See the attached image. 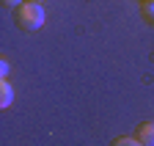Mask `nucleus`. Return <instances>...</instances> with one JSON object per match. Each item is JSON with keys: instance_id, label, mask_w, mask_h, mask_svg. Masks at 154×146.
Instances as JSON below:
<instances>
[{"instance_id": "1", "label": "nucleus", "mask_w": 154, "mask_h": 146, "mask_svg": "<svg viewBox=\"0 0 154 146\" xmlns=\"http://www.w3.org/2000/svg\"><path fill=\"white\" fill-rule=\"evenodd\" d=\"M17 11V25L22 28V30H38L44 25V6L42 3H33V0H28V3H22Z\"/></svg>"}, {"instance_id": "2", "label": "nucleus", "mask_w": 154, "mask_h": 146, "mask_svg": "<svg viewBox=\"0 0 154 146\" xmlns=\"http://www.w3.org/2000/svg\"><path fill=\"white\" fill-rule=\"evenodd\" d=\"M135 138L143 146H154V121H143L138 130H135Z\"/></svg>"}, {"instance_id": "3", "label": "nucleus", "mask_w": 154, "mask_h": 146, "mask_svg": "<svg viewBox=\"0 0 154 146\" xmlns=\"http://www.w3.org/2000/svg\"><path fill=\"white\" fill-rule=\"evenodd\" d=\"M11 102H14V88L6 77H0V110L11 107Z\"/></svg>"}, {"instance_id": "4", "label": "nucleus", "mask_w": 154, "mask_h": 146, "mask_svg": "<svg viewBox=\"0 0 154 146\" xmlns=\"http://www.w3.org/2000/svg\"><path fill=\"white\" fill-rule=\"evenodd\" d=\"M110 146H143V143L135 138V135H121V138H116Z\"/></svg>"}, {"instance_id": "5", "label": "nucleus", "mask_w": 154, "mask_h": 146, "mask_svg": "<svg viewBox=\"0 0 154 146\" xmlns=\"http://www.w3.org/2000/svg\"><path fill=\"white\" fill-rule=\"evenodd\" d=\"M140 14H143V20L154 22V0H143V6H140Z\"/></svg>"}, {"instance_id": "6", "label": "nucleus", "mask_w": 154, "mask_h": 146, "mask_svg": "<svg viewBox=\"0 0 154 146\" xmlns=\"http://www.w3.org/2000/svg\"><path fill=\"white\" fill-rule=\"evenodd\" d=\"M6 75H8V61L0 58V77H6Z\"/></svg>"}, {"instance_id": "7", "label": "nucleus", "mask_w": 154, "mask_h": 146, "mask_svg": "<svg viewBox=\"0 0 154 146\" xmlns=\"http://www.w3.org/2000/svg\"><path fill=\"white\" fill-rule=\"evenodd\" d=\"M3 6H8V8H19V6H22V0H3Z\"/></svg>"}, {"instance_id": "8", "label": "nucleus", "mask_w": 154, "mask_h": 146, "mask_svg": "<svg viewBox=\"0 0 154 146\" xmlns=\"http://www.w3.org/2000/svg\"><path fill=\"white\" fill-rule=\"evenodd\" d=\"M33 3H42V0H33Z\"/></svg>"}]
</instances>
